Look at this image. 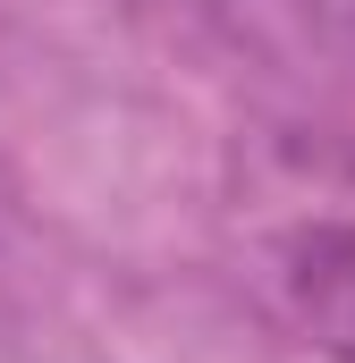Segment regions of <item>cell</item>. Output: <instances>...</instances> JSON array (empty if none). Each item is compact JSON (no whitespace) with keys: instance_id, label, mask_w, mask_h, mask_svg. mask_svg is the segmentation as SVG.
I'll list each match as a JSON object with an SVG mask.
<instances>
[{"instance_id":"cell-1","label":"cell","mask_w":355,"mask_h":363,"mask_svg":"<svg viewBox=\"0 0 355 363\" xmlns=\"http://www.w3.org/2000/svg\"><path fill=\"white\" fill-rule=\"evenodd\" d=\"M237 287L330 363H355V152L305 127H254L220 169Z\"/></svg>"}]
</instances>
